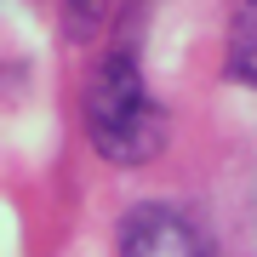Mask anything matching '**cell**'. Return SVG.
<instances>
[{"label": "cell", "instance_id": "obj_4", "mask_svg": "<svg viewBox=\"0 0 257 257\" xmlns=\"http://www.w3.org/2000/svg\"><path fill=\"white\" fill-rule=\"evenodd\" d=\"M80 6H103V0H80Z\"/></svg>", "mask_w": 257, "mask_h": 257}, {"label": "cell", "instance_id": "obj_1", "mask_svg": "<svg viewBox=\"0 0 257 257\" xmlns=\"http://www.w3.org/2000/svg\"><path fill=\"white\" fill-rule=\"evenodd\" d=\"M80 114H86V138L109 166H149L172 138V114L160 109V97L149 92L143 80V63L132 52H109L103 63L92 69L86 80V97H80Z\"/></svg>", "mask_w": 257, "mask_h": 257}, {"label": "cell", "instance_id": "obj_3", "mask_svg": "<svg viewBox=\"0 0 257 257\" xmlns=\"http://www.w3.org/2000/svg\"><path fill=\"white\" fill-rule=\"evenodd\" d=\"M229 74L257 92V0H234L229 23Z\"/></svg>", "mask_w": 257, "mask_h": 257}, {"label": "cell", "instance_id": "obj_2", "mask_svg": "<svg viewBox=\"0 0 257 257\" xmlns=\"http://www.w3.org/2000/svg\"><path fill=\"white\" fill-rule=\"evenodd\" d=\"M120 257H211V246L189 211L166 200H143L120 223Z\"/></svg>", "mask_w": 257, "mask_h": 257}]
</instances>
